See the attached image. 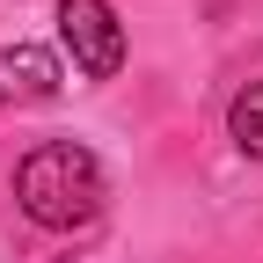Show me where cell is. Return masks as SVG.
<instances>
[{"label": "cell", "instance_id": "cell-1", "mask_svg": "<svg viewBox=\"0 0 263 263\" xmlns=\"http://www.w3.org/2000/svg\"><path fill=\"white\" fill-rule=\"evenodd\" d=\"M15 205L37 227H51V234L88 227L95 212H103V161H95L88 146H73V139L29 146L22 168H15Z\"/></svg>", "mask_w": 263, "mask_h": 263}, {"label": "cell", "instance_id": "cell-2", "mask_svg": "<svg viewBox=\"0 0 263 263\" xmlns=\"http://www.w3.org/2000/svg\"><path fill=\"white\" fill-rule=\"evenodd\" d=\"M59 37L73 51V73L88 81H110L124 66V29L110 15V0H59Z\"/></svg>", "mask_w": 263, "mask_h": 263}, {"label": "cell", "instance_id": "cell-3", "mask_svg": "<svg viewBox=\"0 0 263 263\" xmlns=\"http://www.w3.org/2000/svg\"><path fill=\"white\" fill-rule=\"evenodd\" d=\"M51 95H59V59L44 44L0 51V110H29V103H51Z\"/></svg>", "mask_w": 263, "mask_h": 263}, {"label": "cell", "instance_id": "cell-4", "mask_svg": "<svg viewBox=\"0 0 263 263\" xmlns=\"http://www.w3.org/2000/svg\"><path fill=\"white\" fill-rule=\"evenodd\" d=\"M227 132H234V146L249 161H263V81H249L234 103H227Z\"/></svg>", "mask_w": 263, "mask_h": 263}]
</instances>
